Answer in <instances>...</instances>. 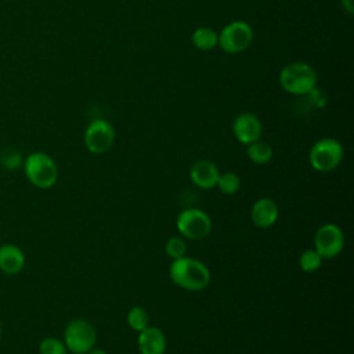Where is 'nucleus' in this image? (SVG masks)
<instances>
[{
    "instance_id": "11",
    "label": "nucleus",
    "mask_w": 354,
    "mask_h": 354,
    "mask_svg": "<svg viewBox=\"0 0 354 354\" xmlns=\"http://www.w3.org/2000/svg\"><path fill=\"white\" fill-rule=\"evenodd\" d=\"M220 176V170L216 166V163H213L209 159H201L196 160L189 170V177L192 180V183L203 189H209L216 187L217 180Z\"/></svg>"
},
{
    "instance_id": "15",
    "label": "nucleus",
    "mask_w": 354,
    "mask_h": 354,
    "mask_svg": "<svg viewBox=\"0 0 354 354\" xmlns=\"http://www.w3.org/2000/svg\"><path fill=\"white\" fill-rule=\"evenodd\" d=\"M191 41L195 48L201 51H209L217 47L218 33L209 26H199L192 32Z\"/></svg>"
},
{
    "instance_id": "1",
    "label": "nucleus",
    "mask_w": 354,
    "mask_h": 354,
    "mask_svg": "<svg viewBox=\"0 0 354 354\" xmlns=\"http://www.w3.org/2000/svg\"><path fill=\"white\" fill-rule=\"evenodd\" d=\"M170 279L187 290H202L210 283V271L198 259L183 256L171 261L169 268Z\"/></svg>"
},
{
    "instance_id": "24",
    "label": "nucleus",
    "mask_w": 354,
    "mask_h": 354,
    "mask_svg": "<svg viewBox=\"0 0 354 354\" xmlns=\"http://www.w3.org/2000/svg\"><path fill=\"white\" fill-rule=\"evenodd\" d=\"M340 4L348 15H353V12H354V0H340Z\"/></svg>"
},
{
    "instance_id": "12",
    "label": "nucleus",
    "mask_w": 354,
    "mask_h": 354,
    "mask_svg": "<svg viewBox=\"0 0 354 354\" xmlns=\"http://www.w3.org/2000/svg\"><path fill=\"white\" fill-rule=\"evenodd\" d=\"M137 346L140 354H165L167 342L159 328L148 325L144 330L138 332Z\"/></svg>"
},
{
    "instance_id": "5",
    "label": "nucleus",
    "mask_w": 354,
    "mask_h": 354,
    "mask_svg": "<svg viewBox=\"0 0 354 354\" xmlns=\"http://www.w3.org/2000/svg\"><path fill=\"white\" fill-rule=\"evenodd\" d=\"M343 159L342 144L330 137L315 141L310 149L308 160L317 171H330L336 169Z\"/></svg>"
},
{
    "instance_id": "9",
    "label": "nucleus",
    "mask_w": 354,
    "mask_h": 354,
    "mask_svg": "<svg viewBox=\"0 0 354 354\" xmlns=\"http://www.w3.org/2000/svg\"><path fill=\"white\" fill-rule=\"evenodd\" d=\"M314 249L322 259L337 256L344 246V234L336 224L326 223L321 225L314 236Z\"/></svg>"
},
{
    "instance_id": "18",
    "label": "nucleus",
    "mask_w": 354,
    "mask_h": 354,
    "mask_svg": "<svg viewBox=\"0 0 354 354\" xmlns=\"http://www.w3.org/2000/svg\"><path fill=\"white\" fill-rule=\"evenodd\" d=\"M216 185L218 187V189L223 194L234 195L241 188V178L235 173H232V171H225V173L218 176V180H217Z\"/></svg>"
},
{
    "instance_id": "22",
    "label": "nucleus",
    "mask_w": 354,
    "mask_h": 354,
    "mask_svg": "<svg viewBox=\"0 0 354 354\" xmlns=\"http://www.w3.org/2000/svg\"><path fill=\"white\" fill-rule=\"evenodd\" d=\"M306 97H307V102L313 108H315V109L324 108L326 105V102H328L326 93L321 87H318V86H315L310 93H307Z\"/></svg>"
},
{
    "instance_id": "14",
    "label": "nucleus",
    "mask_w": 354,
    "mask_h": 354,
    "mask_svg": "<svg viewBox=\"0 0 354 354\" xmlns=\"http://www.w3.org/2000/svg\"><path fill=\"white\" fill-rule=\"evenodd\" d=\"M25 266V254L22 249L12 243L0 246V270L4 274L15 275L22 271Z\"/></svg>"
},
{
    "instance_id": "16",
    "label": "nucleus",
    "mask_w": 354,
    "mask_h": 354,
    "mask_svg": "<svg viewBox=\"0 0 354 354\" xmlns=\"http://www.w3.org/2000/svg\"><path fill=\"white\" fill-rule=\"evenodd\" d=\"M246 153H248V158L256 165L268 163L272 159V155H274L271 145L268 142L260 141V140L249 144L248 149H246Z\"/></svg>"
},
{
    "instance_id": "4",
    "label": "nucleus",
    "mask_w": 354,
    "mask_h": 354,
    "mask_svg": "<svg viewBox=\"0 0 354 354\" xmlns=\"http://www.w3.org/2000/svg\"><path fill=\"white\" fill-rule=\"evenodd\" d=\"M254 33L252 26L245 21H232L218 32L217 46L227 54H239L253 41Z\"/></svg>"
},
{
    "instance_id": "6",
    "label": "nucleus",
    "mask_w": 354,
    "mask_h": 354,
    "mask_svg": "<svg viewBox=\"0 0 354 354\" xmlns=\"http://www.w3.org/2000/svg\"><path fill=\"white\" fill-rule=\"evenodd\" d=\"M97 340V332L94 326L82 318L72 319L64 332V343L66 350L73 354H86L91 350Z\"/></svg>"
},
{
    "instance_id": "17",
    "label": "nucleus",
    "mask_w": 354,
    "mask_h": 354,
    "mask_svg": "<svg viewBox=\"0 0 354 354\" xmlns=\"http://www.w3.org/2000/svg\"><path fill=\"white\" fill-rule=\"evenodd\" d=\"M149 318H148V313L140 307V306H134L129 310L127 313V324L129 326L136 330V332H141L148 326Z\"/></svg>"
},
{
    "instance_id": "23",
    "label": "nucleus",
    "mask_w": 354,
    "mask_h": 354,
    "mask_svg": "<svg viewBox=\"0 0 354 354\" xmlns=\"http://www.w3.org/2000/svg\"><path fill=\"white\" fill-rule=\"evenodd\" d=\"M1 165L6 167V169H10V170H14L17 167H19L22 165V158L18 152L15 151H7L3 156H1Z\"/></svg>"
},
{
    "instance_id": "8",
    "label": "nucleus",
    "mask_w": 354,
    "mask_h": 354,
    "mask_svg": "<svg viewBox=\"0 0 354 354\" xmlns=\"http://www.w3.org/2000/svg\"><path fill=\"white\" fill-rule=\"evenodd\" d=\"M115 141L113 126L105 119H94L84 130V145L91 153H105Z\"/></svg>"
},
{
    "instance_id": "7",
    "label": "nucleus",
    "mask_w": 354,
    "mask_h": 354,
    "mask_svg": "<svg viewBox=\"0 0 354 354\" xmlns=\"http://www.w3.org/2000/svg\"><path fill=\"white\" fill-rule=\"evenodd\" d=\"M176 224L180 235L191 241L203 239L212 231V220L209 214L196 207L183 210L178 214Z\"/></svg>"
},
{
    "instance_id": "20",
    "label": "nucleus",
    "mask_w": 354,
    "mask_h": 354,
    "mask_svg": "<svg viewBox=\"0 0 354 354\" xmlns=\"http://www.w3.org/2000/svg\"><path fill=\"white\" fill-rule=\"evenodd\" d=\"M185 250H187V243L181 236H171L167 239L165 245L166 254L173 260L185 256Z\"/></svg>"
},
{
    "instance_id": "26",
    "label": "nucleus",
    "mask_w": 354,
    "mask_h": 354,
    "mask_svg": "<svg viewBox=\"0 0 354 354\" xmlns=\"http://www.w3.org/2000/svg\"><path fill=\"white\" fill-rule=\"evenodd\" d=\"M0 337H1V322H0Z\"/></svg>"
},
{
    "instance_id": "25",
    "label": "nucleus",
    "mask_w": 354,
    "mask_h": 354,
    "mask_svg": "<svg viewBox=\"0 0 354 354\" xmlns=\"http://www.w3.org/2000/svg\"><path fill=\"white\" fill-rule=\"evenodd\" d=\"M86 354H106L105 350L100 348V347H93L91 350H88Z\"/></svg>"
},
{
    "instance_id": "2",
    "label": "nucleus",
    "mask_w": 354,
    "mask_h": 354,
    "mask_svg": "<svg viewBox=\"0 0 354 354\" xmlns=\"http://www.w3.org/2000/svg\"><path fill=\"white\" fill-rule=\"evenodd\" d=\"M279 84L289 94L306 95L317 86V72L310 64L295 61L281 69Z\"/></svg>"
},
{
    "instance_id": "13",
    "label": "nucleus",
    "mask_w": 354,
    "mask_h": 354,
    "mask_svg": "<svg viewBox=\"0 0 354 354\" xmlns=\"http://www.w3.org/2000/svg\"><path fill=\"white\" fill-rule=\"evenodd\" d=\"M250 218L259 228H268L278 220V206L270 198L256 201L250 210Z\"/></svg>"
},
{
    "instance_id": "3",
    "label": "nucleus",
    "mask_w": 354,
    "mask_h": 354,
    "mask_svg": "<svg viewBox=\"0 0 354 354\" xmlns=\"http://www.w3.org/2000/svg\"><path fill=\"white\" fill-rule=\"evenodd\" d=\"M25 176L37 188H50L58 178V169L53 158L44 152H33L24 162Z\"/></svg>"
},
{
    "instance_id": "10",
    "label": "nucleus",
    "mask_w": 354,
    "mask_h": 354,
    "mask_svg": "<svg viewBox=\"0 0 354 354\" xmlns=\"http://www.w3.org/2000/svg\"><path fill=\"white\" fill-rule=\"evenodd\" d=\"M261 131H263L261 122L252 112H242L236 115L232 122V133L235 138L243 145H249L260 140Z\"/></svg>"
},
{
    "instance_id": "21",
    "label": "nucleus",
    "mask_w": 354,
    "mask_h": 354,
    "mask_svg": "<svg viewBox=\"0 0 354 354\" xmlns=\"http://www.w3.org/2000/svg\"><path fill=\"white\" fill-rule=\"evenodd\" d=\"M40 354H66V346L57 337H44L39 344Z\"/></svg>"
},
{
    "instance_id": "19",
    "label": "nucleus",
    "mask_w": 354,
    "mask_h": 354,
    "mask_svg": "<svg viewBox=\"0 0 354 354\" xmlns=\"http://www.w3.org/2000/svg\"><path fill=\"white\" fill-rule=\"evenodd\" d=\"M299 264L303 271L306 272H314L317 271L322 264V257L315 249H307L300 254Z\"/></svg>"
}]
</instances>
